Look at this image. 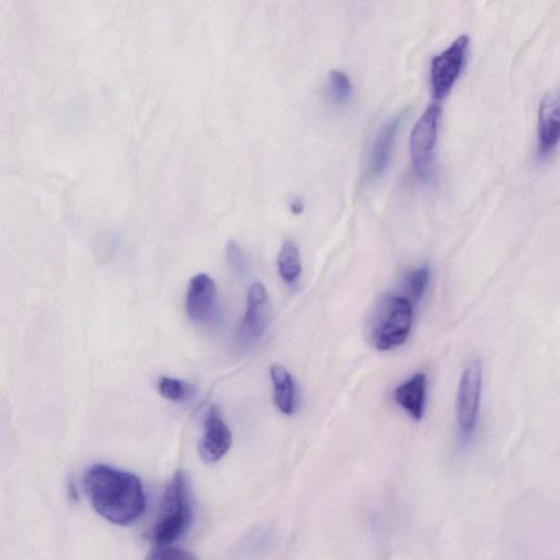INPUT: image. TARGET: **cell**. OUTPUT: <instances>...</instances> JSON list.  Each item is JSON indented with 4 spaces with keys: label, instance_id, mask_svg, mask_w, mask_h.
I'll return each instance as SVG.
<instances>
[{
    "label": "cell",
    "instance_id": "6da1fadb",
    "mask_svg": "<svg viewBox=\"0 0 560 560\" xmlns=\"http://www.w3.org/2000/svg\"><path fill=\"white\" fill-rule=\"evenodd\" d=\"M84 484L93 508L109 523L128 525L145 512L144 487L139 477L129 472L93 465L87 472Z\"/></svg>",
    "mask_w": 560,
    "mask_h": 560
},
{
    "label": "cell",
    "instance_id": "7a4b0ae2",
    "mask_svg": "<svg viewBox=\"0 0 560 560\" xmlns=\"http://www.w3.org/2000/svg\"><path fill=\"white\" fill-rule=\"evenodd\" d=\"M192 508L188 481L183 472H177L164 497L161 519L151 531V539L167 545L180 539L188 530Z\"/></svg>",
    "mask_w": 560,
    "mask_h": 560
},
{
    "label": "cell",
    "instance_id": "3957f363",
    "mask_svg": "<svg viewBox=\"0 0 560 560\" xmlns=\"http://www.w3.org/2000/svg\"><path fill=\"white\" fill-rule=\"evenodd\" d=\"M413 306L402 296H389L383 301L372 334L377 349L391 350L406 342L413 326Z\"/></svg>",
    "mask_w": 560,
    "mask_h": 560
},
{
    "label": "cell",
    "instance_id": "277c9868",
    "mask_svg": "<svg viewBox=\"0 0 560 560\" xmlns=\"http://www.w3.org/2000/svg\"><path fill=\"white\" fill-rule=\"evenodd\" d=\"M441 107L430 104L417 120L410 140L411 161L422 182H430L435 173V151Z\"/></svg>",
    "mask_w": 560,
    "mask_h": 560
},
{
    "label": "cell",
    "instance_id": "5b68a950",
    "mask_svg": "<svg viewBox=\"0 0 560 560\" xmlns=\"http://www.w3.org/2000/svg\"><path fill=\"white\" fill-rule=\"evenodd\" d=\"M482 389V366L481 360L472 361L460 381L457 419L461 438L469 441L475 432L479 420Z\"/></svg>",
    "mask_w": 560,
    "mask_h": 560
},
{
    "label": "cell",
    "instance_id": "8992f818",
    "mask_svg": "<svg viewBox=\"0 0 560 560\" xmlns=\"http://www.w3.org/2000/svg\"><path fill=\"white\" fill-rule=\"evenodd\" d=\"M470 47V37L461 36L447 49L433 57L430 68L432 95L437 100L451 92L464 68Z\"/></svg>",
    "mask_w": 560,
    "mask_h": 560
},
{
    "label": "cell",
    "instance_id": "52a82bcc",
    "mask_svg": "<svg viewBox=\"0 0 560 560\" xmlns=\"http://www.w3.org/2000/svg\"><path fill=\"white\" fill-rule=\"evenodd\" d=\"M272 318L270 296L261 283L251 285L246 301V311L238 329L237 339L241 347H250L267 331Z\"/></svg>",
    "mask_w": 560,
    "mask_h": 560
},
{
    "label": "cell",
    "instance_id": "ba28073f",
    "mask_svg": "<svg viewBox=\"0 0 560 560\" xmlns=\"http://www.w3.org/2000/svg\"><path fill=\"white\" fill-rule=\"evenodd\" d=\"M217 285L207 274H199L191 279L186 294V312L192 321L207 323L217 309Z\"/></svg>",
    "mask_w": 560,
    "mask_h": 560
},
{
    "label": "cell",
    "instance_id": "9c48e42d",
    "mask_svg": "<svg viewBox=\"0 0 560 560\" xmlns=\"http://www.w3.org/2000/svg\"><path fill=\"white\" fill-rule=\"evenodd\" d=\"M232 444V431L218 410L213 406L206 416L204 435L199 444L201 458L207 463H215L227 454Z\"/></svg>",
    "mask_w": 560,
    "mask_h": 560
},
{
    "label": "cell",
    "instance_id": "30bf717a",
    "mask_svg": "<svg viewBox=\"0 0 560 560\" xmlns=\"http://www.w3.org/2000/svg\"><path fill=\"white\" fill-rule=\"evenodd\" d=\"M539 153L545 157L560 144V87L551 90L542 99L539 109Z\"/></svg>",
    "mask_w": 560,
    "mask_h": 560
},
{
    "label": "cell",
    "instance_id": "8fae6325",
    "mask_svg": "<svg viewBox=\"0 0 560 560\" xmlns=\"http://www.w3.org/2000/svg\"><path fill=\"white\" fill-rule=\"evenodd\" d=\"M403 115L399 114L384 124L376 137L369 159V177L379 179L386 173L389 161H391L392 151Z\"/></svg>",
    "mask_w": 560,
    "mask_h": 560
},
{
    "label": "cell",
    "instance_id": "7c38bea8",
    "mask_svg": "<svg viewBox=\"0 0 560 560\" xmlns=\"http://www.w3.org/2000/svg\"><path fill=\"white\" fill-rule=\"evenodd\" d=\"M427 377L417 373L395 389L394 399L416 421L424 417Z\"/></svg>",
    "mask_w": 560,
    "mask_h": 560
},
{
    "label": "cell",
    "instance_id": "4fadbf2b",
    "mask_svg": "<svg viewBox=\"0 0 560 560\" xmlns=\"http://www.w3.org/2000/svg\"><path fill=\"white\" fill-rule=\"evenodd\" d=\"M274 402L284 415H293L296 409V386L289 371L280 364L271 367Z\"/></svg>",
    "mask_w": 560,
    "mask_h": 560
},
{
    "label": "cell",
    "instance_id": "5bb4252c",
    "mask_svg": "<svg viewBox=\"0 0 560 560\" xmlns=\"http://www.w3.org/2000/svg\"><path fill=\"white\" fill-rule=\"evenodd\" d=\"M277 267L280 278L285 284L296 285L301 276V259L298 248L291 241H285L280 249Z\"/></svg>",
    "mask_w": 560,
    "mask_h": 560
},
{
    "label": "cell",
    "instance_id": "9a60e30c",
    "mask_svg": "<svg viewBox=\"0 0 560 560\" xmlns=\"http://www.w3.org/2000/svg\"><path fill=\"white\" fill-rule=\"evenodd\" d=\"M430 280V270L427 266L410 272L405 276L402 284L405 296L411 305H417L424 298Z\"/></svg>",
    "mask_w": 560,
    "mask_h": 560
},
{
    "label": "cell",
    "instance_id": "2e32d148",
    "mask_svg": "<svg viewBox=\"0 0 560 560\" xmlns=\"http://www.w3.org/2000/svg\"><path fill=\"white\" fill-rule=\"evenodd\" d=\"M158 391L163 399L174 403H183L192 398L194 388L178 379L162 377L158 384Z\"/></svg>",
    "mask_w": 560,
    "mask_h": 560
},
{
    "label": "cell",
    "instance_id": "e0dca14e",
    "mask_svg": "<svg viewBox=\"0 0 560 560\" xmlns=\"http://www.w3.org/2000/svg\"><path fill=\"white\" fill-rule=\"evenodd\" d=\"M328 90L331 100L338 107L347 106L353 97V85L348 76L340 70H333L329 74Z\"/></svg>",
    "mask_w": 560,
    "mask_h": 560
},
{
    "label": "cell",
    "instance_id": "ac0fdd59",
    "mask_svg": "<svg viewBox=\"0 0 560 560\" xmlns=\"http://www.w3.org/2000/svg\"><path fill=\"white\" fill-rule=\"evenodd\" d=\"M145 560H196V558L191 553L180 548L159 545L148 554Z\"/></svg>",
    "mask_w": 560,
    "mask_h": 560
},
{
    "label": "cell",
    "instance_id": "d6986e66",
    "mask_svg": "<svg viewBox=\"0 0 560 560\" xmlns=\"http://www.w3.org/2000/svg\"><path fill=\"white\" fill-rule=\"evenodd\" d=\"M227 260L230 266L240 275H244L246 270H248V263H246L244 251L234 241H230L227 245Z\"/></svg>",
    "mask_w": 560,
    "mask_h": 560
},
{
    "label": "cell",
    "instance_id": "ffe728a7",
    "mask_svg": "<svg viewBox=\"0 0 560 560\" xmlns=\"http://www.w3.org/2000/svg\"><path fill=\"white\" fill-rule=\"evenodd\" d=\"M291 211L295 213H300L302 212V206L299 202H294V205L291 206Z\"/></svg>",
    "mask_w": 560,
    "mask_h": 560
}]
</instances>
